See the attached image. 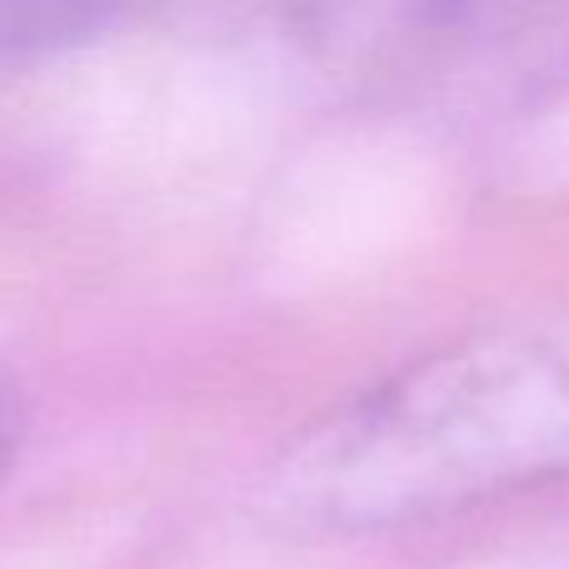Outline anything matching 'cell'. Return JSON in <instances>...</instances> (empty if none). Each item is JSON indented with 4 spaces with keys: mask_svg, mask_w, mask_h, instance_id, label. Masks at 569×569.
<instances>
[{
    "mask_svg": "<svg viewBox=\"0 0 569 569\" xmlns=\"http://www.w3.org/2000/svg\"><path fill=\"white\" fill-rule=\"evenodd\" d=\"M569 480V320L460 340L305 425L256 505L276 530L365 540Z\"/></svg>",
    "mask_w": 569,
    "mask_h": 569,
    "instance_id": "1",
    "label": "cell"
},
{
    "mask_svg": "<svg viewBox=\"0 0 569 569\" xmlns=\"http://www.w3.org/2000/svg\"><path fill=\"white\" fill-rule=\"evenodd\" d=\"M240 36L325 96L460 110L540 76L569 46V0H220Z\"/></svg>",
    "mask_w": 569,
    "mask_h": 569,
    "instance_id": "2",
    "label": "cell"
},
{
    "mask_svg": "<svg viewBox=\"0 0 569 569\" xmlns=\"http://www.w3.org/2000/svg\"><path fill=\"white\" fill-rule=\"evenodd\" d=\"M160 0H0V80L130 26Z\"/></svg>",
    "mask_w": 569,
    "mask_h": 569,
    "instance_id": "3",
    "label": "cell"
},
{
    "mask_svg": "<svg viewBox=\"0 0 569 569\" xmlns=\"http://www.w3.org/2000/svg\"><path fill=\"white\" fill-rule=\"evenodd\" d=\"M20 445H26V400H20L16 380L0 370V485L16 470Z\"/></svg>",
    "mask_w": 569,
    "mask_h": 569,
    "instance_id": "4",
    "label": "cell"
}]
</instances>
